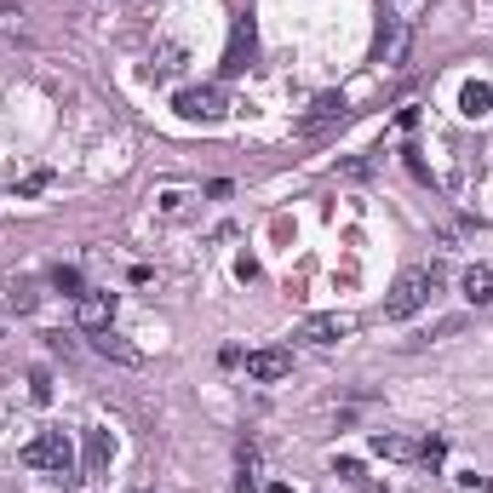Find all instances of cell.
I'll return each instance as SVG.
<instances>
[{
	"instance_id": "6da1fadb",
	"label": "cell",
	"mask_w": 493,
	"mask_h": 493,
	"mask_svg": "<svg viewBox=\"0 0 493 493\" xmlns=\"http://www.w3.org/2000/svg\"><path fill=\"white\" fill-rule=\"evenodd\" d=\"M431 293H436V270H402L396 275V287H391V298H384V316L391 321H407V316H419L424 305H431Z\"/></svg>"
},
{
	"instance_id": "7a4b0ae2",
	"label": "cell",
	"mask_w": 493,
	"mask_h": 493,
	"mask_svg": "<svg viewBox=\"0 0 493 493\" xmlns=\"http://www.w3.org/2000/svg\"><path fill=\"white\" fill-rule=\"evenodd\" d=\"M24 465L29 470H52V477L70 482L75 477V442L63 431H40L35 442H24Z\"/></svg>"
},
{
	"instance_id": "3957f363",
	"label": "cell",
	"mask_w": 493,
	"mask_h": 493,
	"mask_svg": "<svg viewBox=\"0 0 493 493\" xmlns=\"http://www.w3.org/2000/svg\"><path fill=\"white\" fill-rule=\"evenodd\" d=\"M178 115L184 121H224L230 98H224V87H184L178 92Z\"/></svg>"
},
{
	"instance_id": "277c9868",
	"label": "cell",
	"mask_w": 493,
	"mask_h": 493,
	"mask_svg": "<svg viewBox=\"0 0 493 493\" xmlns=\"http://www.w3.org/2000/svg\"><path fill=\"white\" fill-rule=\"evenodd\" d=\"M356 333V321L350 316H338V310H327V316H305L298 321V338L305 345H338V338H350Z\"/></svg>"
},
{
	"instance_id": "5b68a950",
	"label": "cell",
	"mask_w": 493,
	"mask_h": 493,
	"mask_svg": "<svg viewBox=\"0 0 493 493\" xmlns=\"http://www.w3.org/2000/svg\"><path fill=\"white\" fill-rule=\"evenodd\" d=\"M75 321H80L87 333H103V327L115 321V293H80V298H75Z\"/></svg>"
},
{
	"instance_id": "8992f818",
	"label": "cell",
	"mask_w": 493,
	"mask_h": 493,
	"mask_svg": "<svg viewBox=\"0 0 493 493\" xmlns=\"http://www.w3.org/2000/svg\"><path fill=\"white\" fill-rule=\"evenodd\" d=\"M92 350H98L103 361H121V368H144V350H138V345H126V338H121L115 327L92 333Z\"/></svg>"
},
{
	"instance_id": "52a82bcc",
	"label": "cell",
	"mask_w": 493,
	"mask_h": 493,
	"mask_svg": "<svg viewBox=\"0 0 493 493\" xmlns=\"http://www.w3.org/2000/svg\"><path fill=\"white\" fill-rule=\"evenodd\" d=\"M247 373L259 379V384H275V379L293 373V356H287V350H252V356H247Z\"/></svg>"
},
{
	"instance_id": "ba28073f",
	"label": "cell",
	"mask_w": 493,
	"mask_h": 493,
	"mask_svg": "<svg viewBox=\"0 0 493 493\" xmlns=\"http://www.w3.org/2000/svg\"><path fill=\"white\" fill-rule=\"evenodd\" d=\"M247 58H252V24H247V17H235V29H230V52H224V75H241V70H247Z\"/></svg>"
},
{
	"instance_id": "9c48e42d",
	"label": "cell",
	"mask_w": 493,
	"mask_h": 493,
	"mask_svg": "<svg viewBox=\"0 0 493 493\" xmlns=\"http://www.w3.org/2000/svg\"><path fill=\"white\" fill-rule=\"evenodd\" d=\"M350 110H345V98H338V92H327V98H316L310 103V115H305V133H321V126H327V121H345Z\"/></svg>"
},
{
	"instance_id": "30bf717a",
	"label": "cell",
	"mask_w": 493,
	"mask_h": 493,
	"mask_svg": "<svg viewBox=\"0 0 493 493\" xmlns=\"http://www.w3.org/2000/svg\"><path fill=\"white\" fill-rule=\"evenodd\" d=\"M459 115H470V121L493 115V87H488V80H470V87L459 92Z\"/></svg>"
},
{
	"instance_id": "8fae6325",
	"label": "cell",
	"mask_w": 493,
	"mask_h": 493,
	"mask_svg": "<svg viewBox=\"0 0 493 493\" xmlns=\"http://www.w3.org/2000/svg\"><path fill=\"white\" fill-rule=\"evenodd\" d=\"M419 447H424V442L396 436V431H379V436H373V454H384V459H419Z\"/></svg>"
},
{
	"instance_id": "7c38bea8",
	"label": "cell",
	"mask_w": 493,
	"mask_h": 493,
	"mask_svg": "<svg viewBox=\"0 0 493 493\" xmlns=\"http://www.w3.org/2000/svg\"><path fill=\"white\" fill-rule=\"evenodd\" d=\"M459 287H465L470 305H493V270H488V264H470Z\"/></svg>"
},
{
	"instance_id": "4fadbf2b",
	"label": "cell",
	"mask_w": 493,
	"mask_h": 493,
	"mask_svg": "<svg viewBox=\"0 0 493 493\" xmlns=\"http://www.w3.org/2000/svg\"><path fill=\"white\" fill-rule=\"evenodd\" d=\"M110 459H115L110 431H87V470H92V477H103V470H110Z\"/></svg>"
},
{
	"instance_id": "5bb4252c",
	"label": "cell",
	"mask_w": 493,
	"mask_h": 493,
	"mask_svg": "<svg viewBox=\"0 0 493 493\" xmlns=\"http://www.w3.org/2000/svg\"><path fill=\"white\" fill-rule=\"evenodd\" d=\"M52 184V173H47V166H40V173H29L24 184H17V196H40V189H47Z\"/></svg>"
},
{
	"instance_id": "9a60e30c",
	"label": "cell",
	"mask_w": 493,
	"mask_h": 493,
	"mask_svg": "<svg viewBox=\"0 0 493 493\" xmlns=\"http://www.w3.org/2000/svg\"><path fill=\"white\" fill-rule=\"evenodd\" d=\"M52 282H58L63 293H75V298H80V275H75V270H58V275H52Z\"/></svg>"
},
{
	"instance_id": "2e32d148",
	"label": "cell",
	"mask_w": 493,
	"mask_h": 493,
	"mask_svg": "<svg viewBox=\"0 0 493 493\" xmlns=\"http://www.w3.org/2000/svg\"><path fill=\"white\" fill-rule=\"evenodd\" d=\"M29 391H35V402H47L52 396V379L47 373H29Z\"/></svg>"
},
{
	"instance_id": "e0dca14e",
	"label": "cell",
	"mask_w": 493,
	"mask_h": 493,
	"mask_svg": "<svg viewBox=\"0 0 493 493\" xmlns=\"http://www.w3.org/2000/svg\"><path fill=\"white\" fill-rule=\"evenodd\" d=\"M264 493H293V488H287V482H270V488H264Z\"/></svg>"
}]
</instances>
